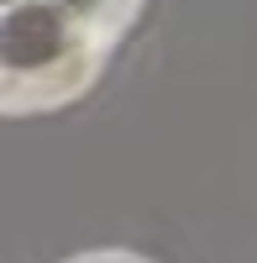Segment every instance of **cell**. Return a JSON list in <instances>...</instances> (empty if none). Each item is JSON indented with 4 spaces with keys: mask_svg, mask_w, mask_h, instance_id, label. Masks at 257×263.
Returning a JSON list of instances; mask_svg holds the SVG:
<instances>
[{
    "mask_svg": "<svg viewBox=\"0 0 257 263\" xmlns=\"http://www.w3.org/2000/svg\"><path fill=\"white\" fill-rule=\"evenodd\" d=\"M142 0H0V111L74 100Z\"/></svg>",
    "mask_w": 257,
    "mask_h": 263,
    "instance_id": "obj_1",
    "label": "cell"
},
{
    "mask_svg": "<svg viewBox=\"0 0 257 263\" xmlns=\"http://www.w3.org/2000/svg\"><path fill=\"white\" fill-rule=\"evenodd\" d=\"M84 263H137V258H126V253H105V258H84Z\"/></svg>",
    "mask_w": 257,
    "mask_h": 263,
    "instance_id": "obj_2",
    "label": "cell"
}]
</instances>
